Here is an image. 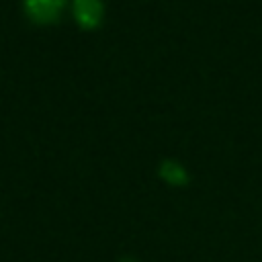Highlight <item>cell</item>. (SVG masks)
<instances>
[{"instance_id": "3", "label": "cell", "mask_w": 262, "mask_h": 262, "mask_svg": "<svg viewBox=\"0 0 262 262\" xmlns=\"http://www.w3.org/2000/svg\"><path fill=\"white\" fill-rule=\"evenodd\" d=\"M160 176L172 184H184L186 182V170L174 160H162L160 162Z\"/></svg>"}, {"instance_id": "4", "label": "cell", "mask_w": 262, "mask_h": 262, "mask_svg": "<svg viewBox=\"0 0 262 262\" xmlns=\"http://www.w3.org/2000/svg\"><path fill=\"white\" fill-rule=\"evenodd\" d=\"M121 262H133V260H121Z\"/></svg>"}, {"instance_id": "2", "label": "cell", "mask_w": 262, "mask_h": 262, "mask_svg": "<svg viewBox=\"0 0 262 262\" xmlns=\"http://www.w3.org/2000/svg\"><path fill=\"white\" fill-rule=\"evenodd\" d=\"M66 0H23L27 14L35 20H51L57 16Z\"/></svg>"}, {"instance_id": "1", "label": "cell", "mask_w": 262, "mask_h": 262, "mask_svg": "<svg viewBox=\"0 0 262 262\" xmlns=\"http://www.w3.org/2000/svg\"><path fill=\"white\" fill-rule=\"evenodd\" d=\"M74 16L84 27H94L102 16V0H74L72 2Z\"/></svg>"}]
</instances>
